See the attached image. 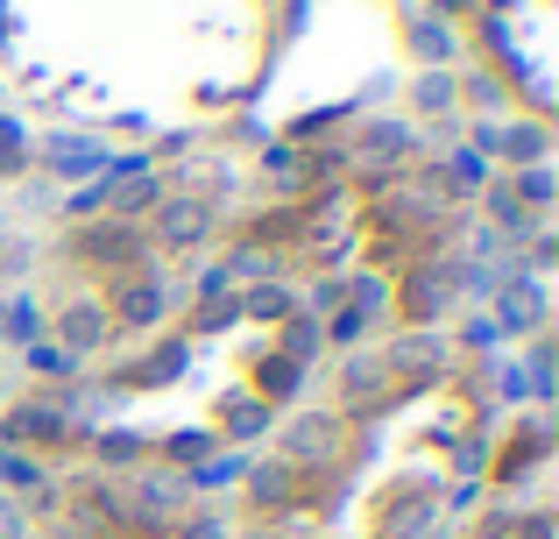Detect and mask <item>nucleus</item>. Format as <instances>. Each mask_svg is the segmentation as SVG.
<instances>
[{
    "mask_svg": "<svg viewBox=\"0 0 559 539\" xmlns=\"http://www.w3.org/2000/svg\"><path fill=\"white\" fill-rule=\"evenodd\" d=\"M199 235H205V207H199V199L164 207V242H178V249H185V242H199Z\"/></svg>",
    "mask_w": 559,
    "mask_h": 539,
    "instance_id": "nucleus-1",
    "label": "nucleus"
},
{
    "mask_svg": "<svg viewBox=\"0 0 559 539\" xmlns=\"http://www.w3.org/2000/svg\"><path fill=\"white\" fill-rule=\"evenodd\" d=\"M64 341H71V348H93V341H99V313H71V319H64Z\"/></svg>",
    "mask_w": 559,
    "mask_h": 539,
    "instance_id": "nucleus-2",
    "label": "nucleus"
},
{
    "mask_svg": "<svg viewBox=\"0 0 559 539\" xmlns=\"http://www.w3.org/2000/svg\"><path fill=\"white\" fill-rule=\"evenodd\" d=\"M164 313V298H156V284H135V298H128V319H156Z\"/></svg>",
    "mask_w": 559,
    "mask_h": 539,
    "instance_id": "nucleus-3",
    "label": "nucleus"
},
{
    "mask_svg": "<svg viewBox=\"0 0 559 539\" xmlns=\"http://www.w3.org/2000/svg\"><path fill=\"white\" fill-rule=\"evenodd\" d=\"M319 441H326V419H305V426L298 433H290V447H298V455H312V447Z\"/></svg>",
    "mask_w": 559,
    "mask_h": 539,
    "instance_id": "nucleus-4",
    "label": "nucleus"
},
{
    "mask_svg": "<svg viewBox=\"0 0 559 539\" xmlns=\"http://www.w3.org/2000/svg\"><path fill=\"white\" fill-rule=\"evenodd\" d=\"M0 476H8V483H36V469H28L22 455H8V447H0Z\"/></svg>",
    "mask_w": 559,
    "mask_h": 539,
    "instance_id": "nucleus-5",
    "label": "nucleus"
},
{
    "mask_svg": "<svg viewBox=\"0 0 559 539\" xmlns=\"http://www.w3.org/2000/svg\"><path fill=\"white\" fill-rule=\"evenodd\" d=\"M234 426H241V433H262V405L241 398V405H234Z\"/></svg>",
    "mask_w": 559,
    "mask_h": 539,
    "instance_id": "nucleus-6",
    "label": "nucleus"
},
{
    "mask_svg": "<svg viewBox=\"0 0 559 539\" xmlns=\"http://www.w3.org/2000/svg\"><path fill=\"white\" fill-rule=\"evenodd\" d=\"M0 539H28V532H22V512H14L8 497H0Z\"/></svg>",
    "mask_w": 559,
    "mask_h": 539,
    "instance_id": "nucleus-7",
    "label": "nucleus"
},
{
    "mask_svg": "<svg viewBox=\"0 0 559 539\" xmlns=\"http://www.w3.org/2000/svg\"><path fill=\"white\" fill-rule=\"evenodd\" d=\"M191 539H219V532H213V526H199V532H191Z\"/></svg>",
    "mask_w": 559,
    "mask_h": 539,
    "instance_id": "nucleus-8",
    "label": "nucleus"
}]
</instances>
